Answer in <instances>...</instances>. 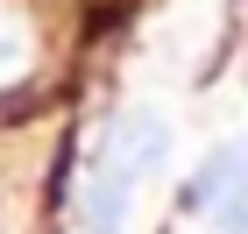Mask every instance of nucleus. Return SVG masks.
I'll list each match as a JSON object with an SVG mask.
<instances>
[{
    "label": "nucleus",
    "mask_w": 248,
    "mask_h": 234,
    "mask_svg": "<svg viewBox=\"0 0 248 234\" xmlns=\"http://www.w3.org/2000/svg\"><path fill=\"white\" fill-rule=\"evenodd\" d=\"M191 199L213 213L220 234H248V142H227L220 156H206V171H199Z\"/></svg>",
    "instance_id": "obj_1"
}]
</instances>
